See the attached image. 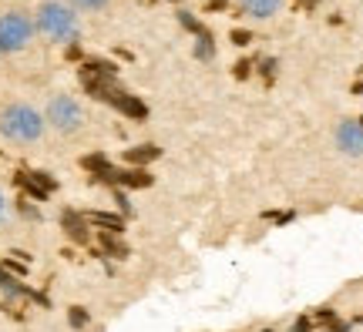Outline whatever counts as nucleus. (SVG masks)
I'll list each match as a JSON object with an SVG mask.
<instances>
[{
	"label": "nucleus",
	"instance_id": "nucleus-2",
	"mask_svg": "<svg viewBox=\"0 0 363 332\" xmlns=\"http://www.w3.org/2000/svg\"><path fill=\"white\" fill-rule=\"evenodd\" d=\"M34 27L40 38H48L51 44H71L81 34L78 11L67 0H40L34 11Z\"/></svg>",
	"mask_w": 363,
	"mask_h": 332
},
{
	"label": "nucleus",
	"instance_id": "nucleus-7",
	"mask_svg": "<svg viewBox=\"0 0 363 332\" xmlns=\"http://www.w3.org/2000/svg\"><path fill=\"white\" fill-rule=\"evenodd\" d=\"M111 104H115L118 111H125V115H131V118H138L142 121L148 111H145V104L138 101V98H131V94H125V91H118L115 98H111Z\"/></svg>",
	"mask_w": 363,
	"mask_h": 332
},
{
	"label": "nucleus",
	"instance_id": "nucleus-1",
	"mask_svg": "<svg viewBox=\"0 0 363 332\" xmlns=\"http://www.w3.org/2000/svg\"><path fill=\"white\" fill-rule=\"evenodd\" d=\"M48 131L44 111L27 101H11L0 108V138L11 144H38Z\"/></svg>",
	"mask_w": 363,
	"mask_h": 332
},
{
	"label": "nucleus",
	"instance_id": "nucleus-12",
	"mask_svg": "<svg viewBox=\"0 0 363 332\" xmlns=\"http://www.w3.org/2000/svg\"><path fill=\"white\" fill-rule=\"evenodd\" d=\"M7 215H11V202H7V195H4V188H0V225L7 222Z\"/></svg>",
	"mask_w": 363,
	"mask_h": 332
},
{
	"label": "nucleus",
	"instance_id": "nucleus-11",
	"mask_svg": "<svg viewBox=\"0 0 363 332\" xmlns=\"http://www.w3.org/2000/svg\"><path fill=\"white\" fill-rule=\"evenodd\" d=\"M266 222H276V225H286V222H293V212H266Z\"/></svg>",
	"mask_w": 363,
	"mask_h": 332
},
{
	"label": "nucleus",
	"instance_id": "nucleus-5",
	"mask_svg": "<svg viewBox=\"0 0 363 332\" xmlns=\"http://www.w3.org/2000/svg\"><path fill=\"white\" fill-rule=\"evenodd\" d=\"M337 148L347 158H363V125L360 121H340L337 125Z\"/></svg>",
	"mask_w": 363,
	"mask_h": 332
},
{
	"label": "nucleus",
	"instance_id": "nucleus-16",
	"mask_svg": "<svg viewBox=\"0 0 363 332\" xmlns=\"http://www.w3.org/2000/svg\"><path fill=\"white\" fill-rule=\"evenodd\" d=\"M303 4H316V0H303Z\"/></svg>",
	"mask_w": 363,
	"mask_h": 332
},
{
	"label": "nucleus",
	"instance_id": "nucleus-3",
	"mask_svg": "<svg viewBox=\"0 0 363 332\" xmlns=\"http://www.w3.org/2000/svg\"><path fill=\"white\" fill-rule=\"evenodd\" d=\"M38 38L34 13L27 11H0V54H21Z\"/></svg>",
	"mask_w": 363,
	"mask_h": 332
},
{
	"label": "nucleus",
	"instance_id": "nucleus-14",
	"mask_svg": "<svg viewBox=\"0 0 363 332\" xmlns=\"http://www.w3.org/2000/svg\"><path fill=\"white\" fill-rule=\"evenodd\" d=\"M249 40H252V38H249L246 30H235V34H233V44H239V47H246Z\"/></svg>",
	"mask_w": 363,
	"mask_h": 332
},
{
	"label": "nucleus",
	"instance_id": "nucleus-10",
	"mask_svg": "<svg viewBox=\"0 0 363 332\" xmlns=\"http://www.w3.org/2000/svg\"><path fill=\"white\" fill-rule=\"evenodd\" d=\"M91 225H104V229H111V231H121V218L118 215H88Z\"/></svg>",
	"mask_w": 363,
	"mask_h": 332
},
{
	"label": "nucleus",
	"instance_id": "nucleus-17",
	"mask_svg": "<svg viewBox=\"0 0 363 332\" xmlns=\"http://www.w3.org/2000/svg\"><path fill=\"white\" fill-rule=\"evenodd\" d=\"M360 125H363V118H360Z\"/></svg>",
	"mask_w": 363,
	"mask_h": 332
},
{
	"label": "nucleus",
	"instance_id": "nucleus-15",
	"mask_svg": "<svg viewBox=\"0 0 363 332\" xmlns=\"http://www.w3.org/2000/svg\"><path fill=\"white\" fill-rule=\"evenodd\" d=\"M310 326H313L310 319H299V322H296V332H310Z\"/></svg>",
	"mask_w": 363,
	"mask_h": 332
},
{
	"label": "nucleus",
	"instance_id": "nucleus-9",
	"mask_svg": "<svg viewBox=\"0 0 363 332\" xmlns=\"http://www.w3.org/2000/svg\"><path fill=\"white\" fill-rule=\"evenodd\" d=\"M74 11H88V13H94V11H104L111 0H67Z\"/></svg>",
	"mask_w": 363,
	"mask_h": 332
},
{
	"label": "nucleus",
	"instance_id": "nucleus-6",
	"mask_svg": "<svg viewBox=\"0 0 363 332\" xmlns=\"http://www.w3.org/2000/svg\"><path fill=\"white\" fill-rule=\"evenodd\" d=\"M235 7L249 21H272L283 7V0H235Z\"/></svg>",
	"mask_w": 363,
	"mask_h": 332
},
{
	"label": "nucleus",
	"instance_id": "nucleus-8",
	"mask_svg": "<svg viewBox=\"0 0 363 332\" xmlns=\"http://www.w3.org/2000/svg\"><path fill=\"white\" fill-rule=\"evenodd\" d=\"M158 154H162V151H158L155 144H138L135 151H128V161H135V165H145V161H155Z\"/></svg>",
	"mask_w": 363,
	"mask_h": 332
},
{
	"label": "nucleus",
	"instance_id": "nucleus-4",
	"mask_svg": "<svg viewBox=\"0 0 363 332\" xmlns=\"http://www.w3.org/2000/svg\"><path fill=\"white\" fill-rule=\"evenodd\" d=\"M44 121H48V128H54L57 134H78L84 128V108H81L78 98H71V94H54L48 108H44Z\"/></svg>",
	"mask_w": 363,
	"mask_h": 332
},
{
	"label": "nucleus",
	"instance_id": "nucleus-13",
	"mask_svg": "<svg viewBox=\"0 0 363 332\" xmlns=\"http://www.w3.org/2000/svg\"><path fill=\"white\" fill-rule=\"evenodd\" d=\"M84 322H88L84 309H74V312H71V326H84Z\"/></svg>",
	"mask_w": 363,
	"mask_h": 332
}]
</instances>
